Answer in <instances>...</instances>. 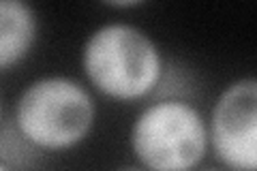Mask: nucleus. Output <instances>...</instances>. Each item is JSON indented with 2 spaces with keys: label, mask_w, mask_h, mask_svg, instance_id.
Returning <instances> with one entry per match:
<instances>
[{
  "label": "nucleus",
  "mask_w": 257,
  "mask_h": 171,
  "mask_svg": "<svg viewBox=\"0 0 257 171\" xmlns=\"http://www.w3.org/2000/svg\"><path fill=\"white\" fill-rule=\"evenodd\" d=\"M0 171H15V169L11 167V162H9V160L3 158V162H0Z\"/></svg>",
  "instance_id": "nucleus-8"
},
{
  "label": "nucleus",
  "mask_w": 257,
  "mask_h": 171,
  "mask_svg": "<svg viewBox=\"0 0 257 171\" xmlns=\"http://www.w3.org/2000/svg\"><path fill=\"white\" fill-rule=\"evenodd\" d=\"M116 171H148V169H144V167H140V165H124V167H120V169H116Z\"/></svg>",
  "instance_id": "nucleus-7"
},
{
  "label": "nucleus",
  "mask_w": 257,
  "mask_h": 171,
  "mask_svg": "<svg viewBox=\"0 0 257 171\" xmlns=\"http://www.w3.org/2000/svg\"><path fill=\"white\" fill-rule=\"evenodd\" d=\"M140 0H124V3H107V7H114V9H135L140 7Z\"/></svg>",
  "instance_id": "nucleus-6"
},
{
  "label": "nucleus",
  "mask_w": 257,
  "mask_h": 171,
  "mask_svg": "<svg viewBox=\"0 0 257 171\" xmlns=\"http://www.w3.org/2000/svg\"><path fill=\"white\" fill-rule=\"evenodd\" d=\"M197 171H227V169H219V167H199Z\"/></svg>",
  "instance_id": "nucleus-9"
},
{
  "label": "nucleus",
  "mask_w": 257,
  "mask_h": 171,
  "mask_svg": "<svg viewBox=\"0 0 257 171\" xmlns=\"http://www.w3.org/2000/svg\"><path fill=\"white\" fill-rule=\"evenodd\" d=\"M18 137L37 152L79 148L96 126V101L86 81L62 73L30 79L11 109Z\"/></svg>",
  "instance_id": "nucleus-2"
},
{
  "label": "nucleus",
  "mask_w": 257,
  "mask_h": 171,
  "mask_svg": "<svg viewBox=\"0 0 257 171\" xmlns=\"http://www.w3.org/2000/svg\"><path fill=\"white\" fill-rule=\"evenodd\" d=\"M208 131L223 169L257 171V75L223 86L208 111Z\"/></svg>",
  "instance_id": "nucleus-4"
},
{
  "label": "nucleus",
  "mask_w": 257,
  "mask_h": 171,
  "mask_svg": "<svg viewBox=\"0 0 257 171\" xmlns=\"http://www.w3.org/2000/svg\"><path fill=\"white\" fill-rule=\"evenodd\" d=\"M79 67L92 92L116 103L148 101L165 77V56L148 30L114 20L88 32Z\"/></svg>",
  "instance_id": "nucleus-1"
},
{
  "label": "nucleus",
  "mask_w": 257,
  "mask_h": 171,
  "mask_svg": "<svg viewBox=\"0 0 257 171\" xmlns=\"http://www.w3.org/2000/svg\"><path fill=\"white\" fill-rule=\"evenodd\" d=\"M41 24L37 9L26 0L0 3V71H11L35 50Z\"/></svg>",
  "instance_id": "nucleus-5"
},
{
  "label": "nucleus",
  "mask_w": 257,
  "mask_h": 171,
  "mask_svg": "<svg viewBox=\"0 0 257 171\" xmlns=\"http://www.w3.org/2000/svg\"><path fill=\"white\" fill-rule=\"evenodd\" d=\"M126 141L148 171H197L210 154L208 113L180 96L155 99L135 113Z\"/></svg>",
  "instance_id": "nucleus-3"
}]
</instances>
